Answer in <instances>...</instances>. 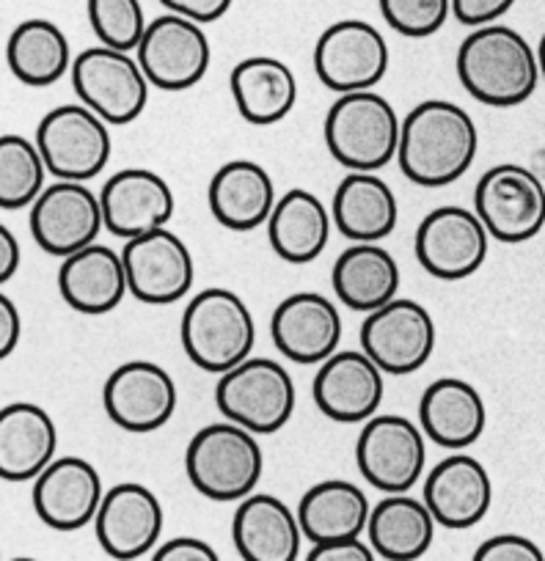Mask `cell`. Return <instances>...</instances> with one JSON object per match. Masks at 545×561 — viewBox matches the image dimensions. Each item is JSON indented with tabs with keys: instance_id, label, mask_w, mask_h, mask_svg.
Returning <instances> with one entry per match:
<instances>
[{
	"instance_id": "28",
	"label": "cell",
	"mask_w": 545,
	"mask_h": 561,
	"mask_svg": "<svg viewBox=\"0 0 545 561\" xmlns=\"http://www.w3.org/2000/svg\"><path fill=\"white\" fill-rule=\"evenodd\" d=\"M273 176L253 160H229L209 180V213L224 229L253 231L268 224L276 207Z\"/></svg>"
},
{
	"instance_id": "10",
	"label": "cell",
	"mask_w": 545,
	"mask_h": 561,
	"mask_svg": "<svg viewBox=\"0 0 545 561\" xmlns=\"http://www.w3.org/2000/svg\"><path fill=\"white\" fill-rule=\"evenodd\" d=\"M411 419L397 413L372 415L355 440V466L381 493H408L428 466V444Z\"/></svg>"
},
{
	"instance_id": "4",
	"label": "cell",
	"mask_w": 545,
	"mask_h": 561,
	"mask_svg": "<svg viewBox=\"0 0 545 561\" xmlns=\"http://www.w3.org/2000/svg\"><path fill=\"white\" fill-rule=\"evenodd\" d=\"M322 135L339 165L375 174L397 158L399 116L391 102L375 91L339 94L328 107Z\"/></svg>"
},
{
	"instance_id": "25",
	"label": "cell",
	"mask_w": 545,
	"mask_h": 561,
	"mask_svg": "<svg viewBox=\"0 0 545 561\" xmlns=\"http://www.w3.org/2000/svg\"><path fill=\"white\" fill-rule=\"evenodd\" d=\"M231 539L242 561H298V515L282 499L270 493H251L237 501Z\"/></svg>"
},
{
	"instance_id": "16",
	"label": "cell",
	"mask_w": 545,
	"mask_h": 561,
	"mask_svg": "<svg viewBox=\"0 0 545 561\" xmlns=\"http://www.w3.org/2000/svg\"><path fill=\"white\" fill-rule=\"evenodd\" d=\"M163 504L147 484L138 482L105 490L94 515L96 542L116 561H135L152 553L163 537Z\"/></svg>"
},
{
	"instance_id": "43",
	"label": "cell",
	"mask_w": 545,
	"mask_h": 561,
	"mask_svg": "<svg viewBox=\"0 0 545 561\" xmlns=\"http://www.w3.org/2000/svg\"><path fill=\"white\" fill-rule=\"evenodd\" d=\"M370 542L364 539H342V542L311 545L309 556L304 561H375Z\"/></svg>"
},
{
	"instance_id": "8",
	"label": "cell",
	"mask_w": 545,
	"mask_h": 561,
	"mask_svg": "<svg viewBox=\"0 0 545 561\" xmlns=\"http://www.w3.org/2000/svg\"><path fill=\"white\" fill-rule=\"evenodd\" d=\"M474 213L493 240L518 245L545 226V185L534 171L501 163L485 171L474 191Z\"/></svg>"
},
{
	"instance_id": "44",
	"label": "cell",
	"mask_w": 545,
	"mask_h": 561,
	"mask_svg": "<svg viewBox=\"0 0 545 561\" xmlns=\"http://www.w3.org/2000/svg\"><path fill=\"white\" fill-rule=\"evenodd\" d=\"M20 336H23L20 309L14 306V300L9 295L0 293V360H7L18 350Z\"/></svg>"
},
{
	"instance_id": "41",
	"label": "cell",
	"mask_w": 545,
	"mask_h": 561,
	"mask_svg": "<svg viewBox=\"0 0 545 561\" xmlns=\"http://www.w3.org/2000/svg\"><path fill=\"white\" fill-rule=\"evenodd\" d=\"M149 561H220L218 550L198 537H174L158 545Z\"/></svg>"
},
{
	"instance_id": "3",
	"label": "cell",
	"mask_w": 545,
	"mask_h": 561,
	"mask_svg": "<svg viewBox=\"0 0 545 561\" xmlns=\"http://www.w3.org/2000/svg\"><path fill=\"white\" fill-rule=\"evenodd\" d=\"M180 339L185 355L209 375L235 369L257 347L253 314L240 295L213 287L193 295L182 311Z\"/></svg>"
},
{
	"instance_id": "34",
	"label": "cell",
	"mask_w": 545,
	"mask_h": 561,
	"mask_svg": "<svg viewBox=\"0 0 545 561\" xmlns=\"http://www.w3.org/2000/svg\"><path fill=\"white\" fill-rule=\"evenodd\" d=\"M268 240L279 259L289 264H309L326 251L331 237V213L315 193L293 187L276 198L268 218Z\"/></svg>"
},
{
	"instance_id": "15",
	"label": "cell",
	"mask_w": 545,
	"mask_h": 561,
	"mask_svg": "<svg viewBox=\"0 0 545 561\" xmlns=\"http://www.w3.org/2000/svg\"><path fill=\"white\" fill-rule=\"evenodd\" d=\"M107 419L118 430L149 435L166 427L177 410L174 377L152 360H127L107 375L102 388Z\"/></svg>"
},
{
	"instance_id": "45",
	"label": "cell",
	"mask_w": 545,
	"mask_h": 561,
	"mask_svg": "<svg viewBox=\"0 0 545 561\" xmlns=\"http://www.w3.org/2000/svg\"><path fill=\"white\" fill-rule=\"evenodd\" d=\"M20 259H23V251H20L18 237L7 224H0V284L14 278V273L20 270Z\"/></svg>"
},
{
	"instance_id": "14",
	"label": "cell",
	"mask_w": 545,
	"mask_h": 561,
	"mask_svg": "<svg viewBox=\"0 0 545 561\" xmlns=\"http://www.w3.org/2000/svg\"><path fill=\"white\" fill-rule=\"evenodd\" d=\"M127 293L147 306H169L185 298L196 278L191 248L174 231L158 229L133 237L122 251Z\"/></svg>"
},
{
	"instance_id": "24",
	"label": "cell",
	"mask_w": 545,
	"mask_h": 561,
	"mask_svg": "<svg viewBox=\"0 0 545 561\" xmlns=\"http://www.w3.org/2000/svg\"><path fill=\"white\" fill-rule=\"evenodd\" d=\"M488 424L485 399L461 377H441L419 399V430L435 446L463 451L477 444Z\"/></svg>"
},
{
	"instance_id": "36",
	"label": "cell",
	"mask_w": 545,
	"mask_h": 561,
	"mask_svg": "<svg viewBox=\"0 0 545 561\" xmlns=\"http://www.w3.org/2000/svg\"><path fill=\"white\" fill-rule=\"evenodd\" d=\"M45 160L25 135H0V209H25L45 191Z\"/></svg>"
},
{
	"instance_id": "48",
	"label": "cell",
	"mask_w": 545,
	"mask_h": 561,
	"mask_svg": "<svg viewBox=\"0 0 545 561\" xmlns=\"http://www.w3.org/2000/svg\"><path fill=\"white\" fill-rule=\"evenodd\" d=\"M0 561H3V553H0Z\"/></svg>"
},
{
	"instance_id": "12",
	"label": "cell",
	"mask_w": 545,
	"mask_h": 561,
	"mask_svg": "<svg viewBox=\"0 0 545 561\" xmlns=\"http://www.w3.org/2000/svg\"><path fill=\"white\" fill-rule=\"evenodd\" d=\"M135 61L147 75L149 85L188 91L207 75L213 47L202 25L169 12L147 23V31L135 47Z\"/></svg>"
},
{
	"instance_id": "2",
	"label": "cell",
	"mask_w": 545,
	"mask_h": 561,
	"mask_svg": "<svg viewBox=\"0 0 545 561\" xmlns=\"http://www.w3.org/2000/svg\"><path fill=\"white\" fill-rule=\"evenodd\" d=\"M457 78L482 105L515 107L537 89V53L510 25H482L457 50Z\"/></svg>"
},
{
	"instance_id": "18",
	"label": "cell",
	"mask_w": 545,
	"mask_h": 561,
	"mask_svg": "<svg viewBox=\"0 0 545 561\" xmlns=\"http://www.w3.org/2000/svg\"><path fill=\"white\" fill-rule=\"evenodd\" d=\"M36 245L56 259L72 256L80 248L96 242L102 231L100 196L86 182H61L45 187L29 215Z\"/></svg>"
},
{
	"instance_id": "35",
	"label": "cell",
	"mask_w": 545,
	"mask_h": 561,
	"mask_svg": "<svg viewBox=\"0 0 545 561\" xmlns=\"http://www.w3.org/2000/svg\"><path fill=\"white\" fill-rule=\"evenodd\" d=\"M7 64L23 85L45 89L58 83L72 69V47L56 23L31 18L9 36Z\"/></svg>"
},
{
	"instance_id": "5",
	"label": "cell",
	"mask_w": 545,
	"mask_h": 561,
	"mask_svg": "<svg viewBox=\"0 0 545 561\" xmlns=\"http://www.w3.org/2000/svg\"><path fill=\"white\" fill-rule=\"evenodd\" d=\"M264 457L257 435L231 421L207 424L191 438L185 471L193 488L209 501H242L257 493Z\"/></svg>"
},
{
	"instance_id": "40",
	"label": "cell",
	"mask_w": 545,
	"mask_h": 561,
	"mask_svg": "<svg viewBox=\"0 0 545 561\" xmlns=\"http://www.w3.org/2000/svg\"><path fill=\"white\" fill-rule=\"evenodd\" d=\"M450 3L457 23L468 25V28H482V25L496 23L515 7V0H450Z\"/></svg>"
},
{
	"instance_id": "26",
	"label": "cell",
	"mask_w": 545,
	"mask_h": 561,
	"mask_svg": "<svg viewBox=\"0 0 545 561\" xmlns=\"http://www.w3.org/2000/svg\"><path fill=\"white\" fill-rule=\"evenodd\" d=\"M58 451V427L53 415L34 402L0 408V479L34 482Z\"/></svg>"
},
{
	"instance_id": "31",
	"label": "cell",
	"mask_w": 545,
	"mask_h": 561,
	"mask_svg": "<svg viewBox=\"0 0 545 561\" xmlns=\"http://www.w3.org/2000/svg\"><path fill=\"white\" fill-rule=\"evenodd\" d=\"M331 220L348 240L381 242L397 229V196L377 174L350 171L333 193Z\"/></svg>"
},
{
	"instance_id": "33",
	"label": "cell",
	"mask_w": 545,
	"mask_h": 561,
	"mask_svg": "<svg viewBox=\"0 0 545 561\" xmlns=\"http://www.w3.org/2000/svg\"><path fill=\"white\" fill-rule=\"evenodd\" d=\"M366 542L386 561H417L433 548L435 520L424 501L394 493L377 501L366 520Z\"/></svg>"
},
{
	"instance_id": "47",
	"label": "cell",
	"mask_w": 545,
	"mask_h": 561,
	"mask_svg": "<svg viewBox=\"0 0 545 561\" xmlns=\"http://www.w3.org/2000/svg\"><path fill=\"white\" fill-rule=\"evenodd\" d=\"M12 561H39V559H31V556H18V559H12Z\"/></svg>"
},
{
	"instance_id": "21",
	"label": "cell",
	"mask_w": 545,
	"mask_h": 561,
	"mask_svg": "<svg viewBox=\"0 0 545 561\" xmlns=\"http://www.w3.org/2000/svg\"><path fill=\"white\" fill-rule=\"evenodd\" d=\"M383 371L361 350H337L317 369L311 397L326 419L364 424L377 413L386 391Z\"/></svg>"
},
{
	"instance_id": "27",
	"label": "cell",
	"mask_w": 545,
	"mask_h": 561,
	"mask_svg": "<svg viewBox=\"0 0 545 561\" xmlns=\"http://www.w3.org/2000/svg\"><path fill=\"white\" fill-rule=\"evenodd\" d=\"M58 293H61L64 304L80 314L100 317L118 309L127 295L122 253L102 242H91V245L75 251L72 256L61 259Z\"/></svg>"
},
{
	"instance_id": "37",
	"label": "cell",
	"mask_w": 545,
	"mask_h": 561,
	"mask_svg": "<svg viewBox=\"0 0 545 561\" xmlns=\"http://www.w3.org/2000/svg\"><path fill=\"white\" fill-rule=\"evenodd\" d=\"M86 9L94 36L111 50H135L147 31L141 0H89Z\"/></svg>"
},
{
	"instance_id": "22",
	"label": "cell",
	"mask_w": 545,
	"mask_h": 561,
	"mask_svg": "<svg viewBox=\"0 0 545 561\" xmlns=\"http://www.w3.org/2000/svg\"><path fill=\"white\" fill-rule=\"evenodd\" d=\"M105 495L102 477L83 457H56L34 479L36 517L53 531H80L94 523L100 501Z\"/></svg>"
},
{
	"instance_id": "42",
	"label": "cell",
	"mask_w": 545,
	"mask_h": 561,
	"mask_svg": "<svg viewBox=\"0 0 545 561\" xmlns=\"http://www.w3.org/2000/svg\"><path fill=\"white\" fill-rule=\"evenodd\" d=\"M171 14H180V18L193 20L198 25L218 23L226 12L231 9L235 0H160Z\"/></svg>"
},
{
	"instance_id": "39",
	"label": "cell",
	"mask_w": 545,
	"mask_h": 561,
	"mask_svg": "<svg viewBox=\"0 0 545 561\" xmlns=\"http://www.w3.org/2000/svg\"><path fill=\"white\" fill-rule=\"evenodd\" d=\"M472 561H545V553L523 534H496L474 550Z\"/></svg>"
},
{
	"instance_id": "19",
	"label": "cell",
	"mask_w": 545,
	"mask_h": 561,
	"mask_svg": "<svg viewBox=\"0 0 545 561\" xmlns=\"http://www.w3.org/2000/svg\"><path fill=\"white\" fill-rule=\"evenodd\" d=\"M96 196L102 207V229L122 240L166 229L174 218V191L149 169L116 171Z\"/></svg>"
},
{
	"instance_id": "20",
	"label": "cell",
	"mask_w": 545,
	"mask_h": 561,
	"mask_svg": "<svg viewBox=\"0 0 545 561\" xmlns=\"http://www.w3.org/2000/svg\"><path fill=\"white\" fill-rule=\"evenodd\" d=\"M270 336L293 364L320 366L342 344V314L326 295L295 293L270 317Z\"/></svg>"
},
{
	"instance_id": "7",
	"label": "cell",
	"mask_w": 545,
	"mask_h": 561,
	"mask_svg": "<svg viewBox=\"0 0 545 561\" xmlns=\"http://www.w3.org/2000/svg\"><path fill=\"white\" fill-rule=\"evenodd\" d=\"M72 89L80 105L94 111L111 127H124L147 111L149 80L129 53L89 47L72 58Z\"/></svg>"
},
{
	"instance_id": "13",
	"label": "cell",
	"mask_w": 545,
	"mask_h": 561,
	"mask_svg": "<svg viewBox=\"0 0 545 561\" xmlns=\"http://www.w3.org/2000/svg\"><path fill=\"white\" fill-rule=\"evenodd\" d=\"M315 72L337 94L372 91L388 72V42L372 23L339 20L317 39Z\"/></svg>"
},
{
	"instance_id": "29",
	"label": "cell",
	"mask_w": 545,
	"mask_h": 561,
	"mask_svg": "<svg viewBox=\"0 0 545 561\" xmlns=\"http://www.w3.org/2000/svg\"><path fill=\"white\" fill-rule=\"evenodd\" d=\"M229 89L240 116L253 127L279 124L298 105L295 72L284 61L270 56L242 58L231 69Z\"/></svg>"
},
{
	"instance_id": "11",
	"label": "cell",
	"mask_w": 545,
	"mask_h": 561,
	"mask_svg": "<svg viewBox=\"0 0 545 561\" xmlns=\"http://www.w3.org/2000/svg\"><path fill=\"white\" fill-rule=\"evenodd\" d=\"M433 314L417 300H388L381 309L370 311L361 325V353L383 375H413L433 358Z\"/></svg>"
},
{
	"instance_id": "9",
	"label": "cell",
	"mask_w": 545,
	"mask_h": 561,
	"mask_svg": "<svg viewBox=\"0 0 545 561\" xmlns=\"http://www.w3.org/2000/svg\"><path fill=\"white\" fill-rule=\"evenodd\" d=\"M36 149L47 174L61 182H89L105 171L113 140L107 124L86 105H58L36 127Z\"/></svg>"
},
{
	"instance_id": "38",
	"label": "cell",
	"mask_w": 545,
	"mask_h": 561,
	"mask_svg": "<svg viewBox=\"0 0 545 561\" xmlns=\"http://www.w3.org/2000/svg\"><path fill=\"white\" fill-rule=\"evenodd\" d=\"M388 28L408 39H428L439 34L452 14L450 0H377Z\"/></svg>"
},
{
	"instance_id": "1",
	"label": "cell",
	"mask_w": 545,
	"mask_h": 561,
	"mask_svg": "<svg viewBox=\"0 0 545 561\" xmlns=\"http://www.w3.org/2000/svg\"><path fill=\"white\" fill-rule=\"evenodd\" d=\"M477 124L455 102L424 100L399 122V171L419 187L457 182L477 160Z\"/></svg>"
},
{
	"instance_id": "32",
	"label": "cell",
	"mask_w": 545,
	"mask_h": 561,
	"mask_svg": "<svg viewBox=\"0 0 545 561\" xmlns=\"http://www.w3.org/2000/svg\"><path fill=\"white\" fill-rule=\"evenodd\" d=\"M331 287L339 304L370 314L399 293V264L377 242H353L339 253L331 270Z\"/></svg>"
},
{
	"instance_id": "30",
	"label": "cell",
	"mask_w": 545,
	"mask_h": 561,
	"mask_svg": "<svg viewBox=\"0 0 545 561\" xmlns=\"http://www.w3.org/2000/svg\"><path fill=\"white\" fill-rule=\"evenodd\" d=\"M370 499L359 484L348 479H326L304 493L298 510V526L311 545L359 539L370 520Z\"/></svg>"
},
{
	"instance_id": "6",
	"label": "cell",
	"mask_w": 545,
	"mask_h": 561,
	"mask_svg": "<svg viewBox=\"0 0 545 561\" xmlns=\"http://www.w3.org/2000/svg\"><path fill=\"white\" fill-rule=\"evenodd\" d=\"M295 380L279 360L246 358L224 371L215 386V404L226 421L251 435H273L295 413Z\"/></svg>"
},
{
	"instance_id": "23",
	"label": "cell",
	"mask_w": 545,
	"mask_h": 561,
	"mask_svg": "<svg viewBox=\"0 0 545 561\" xmlns=\"http://www.w3.org/2000/svg\"><path fill=\"white\" fill-rule=\"evenodd\" d=\"M424 506L433 515L435 526L472 528L482 520L493 504V482L477 457L455 451L444 457L424 479Z\"/></svg>"
},
{
	"instance_id": "17",
	"label": "cell",
	"mask_w": 545,
	"mask_h": 561,
	"mask_svg": "<svg viewBox=\"0 0 545 561\" xmlns=\"http://www.w3.org/2000/svg\"><path fill=\"white\" fill-rule=\"evenodd\" d=\"M490 234L477 213L463 207H439L417 229V259L439 280H463L488 259Z\"/></svg>"
},
{
	"instance_id": "46",
	"label": "cell",
	"mask_w": 545,
	"mask_h": 561,
	"mask_svg": "<svg viewBox=\"0 0 545 561\" xmlns=\"http://www.w3.org/2000/svg\"><path fill=\"white\" fill-rule=\"evenodd\" d=\"M537 67H540V78H545V34H543V39H540V45H537Z\"/></svg>"
}]
</instances>
